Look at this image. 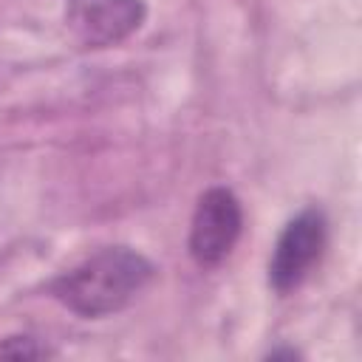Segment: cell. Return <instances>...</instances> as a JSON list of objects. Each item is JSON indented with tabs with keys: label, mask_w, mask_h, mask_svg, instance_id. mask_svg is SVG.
I'll return each mask as SVG.
<instances>
[{
	"label": "cell",
	"mask_w": 362,
	"mask_h": 362,
	"mask_svg": "<svg viewBox=\"0 0 362 362\" xmlns=\"http://www.w3.org/2000/svg\"><path fill=\"white\" fill-rule=\"evenodd\" d=\"M147 20L144 0H65V25L85 48H110Z\"/></svg>",
	"instance_id": "cell-4"
},
{
	"label": "cell",
	"mask_w": 362,
	"mask_h": 362,
	"mask_svg": "<svg viewBox=\"0 0 362 362\" xmlns=\"http://www.w3.org/2000/svg\"><path fill=\"white\" fill-rule=\"evenodd\" d=\"M328 246V218L320 206L300 209L277 235L269 257V286L277 294L297 291L320 266Z\"/></svg>",
	"instance_id": "cell-2"
},
{
	"label": "cell",
	"mask_w": 362,
	"mask_h": 362,
	"mask_svg": "<svg viewBox=\"0 0 362 362\" xmlns=\"http://www.w3.org/2000/svg\"><path fill=\"white\" fill-rule=\"evenodd\" d=\"M243 235V206L229 187H209L201 192L192 221L187 249L198 269H218L229 260Z\"/></svg>",
	"instance_id": "cell-3"
},
{
	"label": "cell",
	"mask_w": 362,
	"mask_h": 362,
	"mask_svg": "<svg viewBox=\"0 0 362 362\" xmlns=\"http://www.w3.org/2000/svg\"><path fill=\"white\" fill-rule=\"evenodd\" d=\"M156 277L150 257L130 246H105L62 272L51 283V297L82 320H102L124 311Z\"/></svg>",
	"instance_id": "cell-1"
},
{
	"label": "cell",
	"mask_w": 362,
	"mask_h": 362,
	"mask_svg": "<svg viewBox=\"0 0 362 362\" xmlns=\"http://www.w3.org/2000/svg\"><path fill=\"white\" fill-rule=\"evenodd\" d=\"M0 356H14V359H40L51 356L48 345H40L34 337H11L0 345Z\"/></svg>",
	"instance_id": "cell-5"
}]
</instances>
